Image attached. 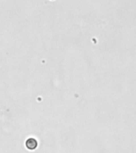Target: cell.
<instances>
[{"instance_id":"1","label":"cell","mask_w":136,"mask_h":153,"mask_svg":"<svg viewBox=\"0 0 136 153\" xmlns=\"http://www.w3.org/2000/svg\"><path fill=\"white\" fill-rule=\"evenodd\" d=\"M25 146L30 151H34L38 147V141L34 137H30L25 142Z\"/></svg>"}]
</instances>
